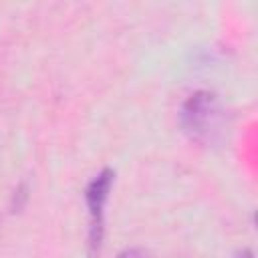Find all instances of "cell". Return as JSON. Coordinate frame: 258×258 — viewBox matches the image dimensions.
Segmentation results:
<instances>
[{"mask_svg":"<svg viewBox=\"0 0 258 258\" xmlns=\"http://www.w3.org/2000/svg\"><path fill=\"white\" fill-rule=\"evenodd\" d=\"M238 258H252V254H250V252H244V254H240Z\"/></svg>","mask_w":258,"mask_h":258,"instance_id":"4","label":"cell"},{"mask_svg":"<svg viewBox=\"0 0 258 258\" xmlns=\"http://www.w3.org/2000/svg\"><path fill=\"white\" fill-rule=\"evenodd\" d=\"M113 181H115V171L105 167L89 181L85 189V204L89 210V234H87L89 256H97L101 252V244L105 236V204L109 200Z\"/></svg>","mask_w":258,"mask_h":258,"instance_id":"2","label":"cell"},{"mask_svg":"<svg viewBox=\"0 0 258 258\" xmlns=\"http://www.w3.org/2000/svg\"><path fill=\"white\" fill-rule=\"evenodd\" d=\"M117 258H151V254L145 248H127L117 254Z\"/></svg>","mask_w":258,"mask_h":258,"instance_id":"3","label":"cell"},{"mask_svg":"<svg viewBox=\"0 0 258 258\" xmlns=\"http://www.w3.org/2000/svg\"><path fill=\"white\" fill-rule=\"evenodd\" d=\"M179 123L183 133L191 141L204 147H214L220 145L226 137L228 115L216 93L196 91L183 101L179 111Z\"/></svg>","mask_w":258,"mask_h":258,"instance_id":"1","label":"cell"}]
</instances>
